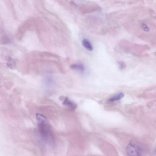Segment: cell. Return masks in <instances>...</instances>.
<instances>
[{
  "instance_id": "6da1fadb",
  "label": "cell",
  "mask_w": 156,
  "mask_h": 156,
  "mask_svg": "<svg viewBox=\"0 0 156 156\" xmlns=\"http://www.w3.org/2000/svg\"><path fill=\"white\" fill-rule=\"evenodd\" d=\"M38 123L39 132L42 138L49 143H53L54 141V134L48 120Z\"/></svg>"
},
{
  "instance_id": "7a4b0ae2",
  "label": "cell",
  "mask_w": 156,
  "mask_h": 156,
  "mask_svg": "<svg viewBox=\"0 0 156 156\" xmlns=\"http://www.w3.org/2000/svg\"><path fill=\"white\" fill-rule=\"evenodd\" d=\"M145 152L143 147L135 141L130 142L126 148L127 156H144Z\"/></svg>"
},
{
  "instance_id": "3957f363",
  "label": "cell",
  "mask_w": 156,
  "mask_h": 156,
  "mask_svg": "<svg viewBox=\"0 0 156 156\" xmlns=\"http://www.w3.org/2000/svg\"><path fill=\"white\" fill-rule=\"evenodd\" d=\"M63 104L64 105L68 106L72 111H74L77 108L76 104L69 100L67 97L64 99Z\"/></svg>"
},
{
  "instance_id": "277c9868",
  "label": "cell",
  "mask_w": 156,
  "mask_h": 156,
  "mask_svg": "<svg viewBox=\"0 0 156 156\" xmlns=\"http://www.w3.org/2000/svg\"><path fill=\"white\" fill-rule=\"evenodd\" d=\"M82 44L83 46L87 50L92 51L93 50V47L91 43L88 39L84 38L82 41Z\"/></svg>"
},
{
  "instance_id": "5b68a950",
  "label": "cell",
  "mask_w": 156,
  "mask_h": 156,
  "mask_svg": "<svg viewBox=\"0 0 156 156\" xmlns=\"http://www.w3.org/2000/svg\"><path fill=\"white\" fill-rule=\"evenodd\" d=\"M70 68L73 69L79 70L81 72H83L85 70V68L82 64L77 63L71 65Z\"/></svg>"
},
{
  "instance_id": "8992f818",
  "label": "cell",
  "mask_w": 156,
  "mask_h": 156,
  "mask_svg": "<svg viewBox=\"0 0 156 156\" xmlns=\"http://www.w3.org/2000/svg\"><path fill=\"white\" fill-rule=\"evenodd\" d=\"M124 95L123 93H120L116 95L112 98L109 99L108 101L109 102H113L121 100L124 97Z\"/></svg>"
},
{
  "instance_id": "52a82bcc",
  "label": "cell",
  "mask_w": 156,
  "mask_h": 156,
  "mask_svg": "<svg viewBox=\"0 0 156 156\" xmlns=\"http://www.w3.org/2000/svg\"><path fill=\"white\" fill-rule=\"evenodd\" d=\"M7 66L10 68H13L15 65V61L10 57H9L7 59Z\"/></svg>"
},
{
  "instance_id": "ba28073f",
  "label": "cell",
  "mask_w": 156,
  "mask_h": 156,
  "mask_svg": "<svg viewBox=\"0 0 156 156\" xmlns=\"http://www.w3.org/2000/svg\"><path fill=\"white\" fill-rule=\"evenodd\" d=\"M119 68L121 70H124L126 67V63L122 61H119L117 62Z\"/></svg>"
},
{
  "instance_id": "9c48e42d",
  "label": "cell",
  "mask_w": 156,
  "mask_h": 156,
  "mask_svg": "<svg viewBox=\"0 0 156 156\" xmlns=\"http://www.w3.org/2000/svg\"><path fill=\"white\" fill-rule=\"evenodd\" d=\"M142 27L146 32H148L150 31V29L148 27V26L145 23H143L142 24Z\"/></svg>"
},
{
  "instance_id": "30bf717a",
  "label": "cell",
  "mask_w": 156,
  "mask_h": 156,
  "mask_svg": "<svg viewBox=\"0 0 156 156\" xmlns=\"http://www.w3.org/2000/svg\"><path fill=\"white\" fill-rule=\"evenodd\" d=\"M45 82L46 83V84L49 86L50 85V84L52 83V79H51L50 78L48 77L47 78L46 80H45Z\"/></svg>"
}]
</instances>
